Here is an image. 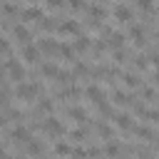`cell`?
<instances>
[{
    "instance_id": "6da1fadb",
    "label": "cell",
    "mask_w": 159,
    "mask_h": 159,
    "mask_svg": "<svg viewBox=\"0 0 159 159\" xmlns=\"http://www.w3.org/2000/svg\"><path fill=\"white\" fill-rule=\"evenodd\" d=\"M40 92H42V84L40 82H20L17 89H15V97L20 102H32V99H37Z\"/></svg>"
},
{
    "instance_id": "7a4b0ae2",
    "label": "cell",
    "mask_w": 159,
    "mask_h": 159,
    "mask_svg": "<svg viewBox=\"0 0 159 159\" xmlns=\"http://www.w3.org/2000/svg\"><path fill=\"white\" fill-rule=\"evenodd\" d=\"M5 75L12 80V82H25V77H27V72H25V65L20 62V60H7L5 62Z\"/></svg>"
},
{
    "instance_id": "3957f363",
    "label": "cell",
    "mask_w": 159,
    "mask_h": 159,
    "mask_svg": "<svg viewBox=\"0 0 159 159\" xmlns=\"http://www.w3.org/2000/svg\"><path fill=\"white\" fill-rule=\"evenodd\" d=\"M20 55H22V60L25 62H30V65H35V62H40V50H37V45H32V42H27V45H22L20 47Z\"/></svg>"
},
{
    "instance_id": "277c9868",
    "label": "cell",
    "mask_w": 159,
    "mask_h": 159,
    "mask_svg": "<svg viewBox=\"0 0 159 159\" xmlns=\"http://www.w3.org/2000/svg\"><path fill=\"white\" fill-rule=\"evenodd\" d=\"M37 50H40V55H57L60 52V42H55L52 37H45V40L37 42Z\"/></svg>"
},
{
    "instance_id": "5b68a950",
    "label": "cell",
    "mask_w": 159,
    "mask_h": 159,
    "mask_svg": "<svg viewBox=\"0 0 159 159\" xmlns=\"http://www.w3.org/2000/svg\"><path fill=\"white\" fill-rule=\"evenodd\" d=\"M45 132H47V134H52V137H60V134H65L67 129H65V124H62L60 119L50 117V119H45Z\"/></svg>"
},
{
    "instance_id": "8992f818",
    "label": "cell",
    "mask_w": 159,
    "mask_h": 159,
    "mask_svg": "<svg viewBox=\"0 0 159 159\" xmlns=\"http://www.w3.org/2000/svg\"><path fill=\"white\" fill-rule=\"evenodd\" d=\"M114 124H117L119 129H124V132H132V129H134V122H132V117H129L127 112H117V114H114Z\"/></svg>"
},
{
    "instance_id": "52a82bcc",
    "label": "cell",
    "mask_w": 159,
    "mask_h": 159,
    "mask_svg": "<svg viewBox=\"0 0 159 159\" xmlns=\"http://www.w3.org/2000/svg\"><path fill=\"white\" fill-rule=\"evenodd\" d=\"M57 30H60V35H75L77 37L80 35V22L77 20H65V22H60Z\"/></svg>"
},
{
    "instance_id": "ba28073f",
    "label": "cell",
    "mask_w": 159,
    "mask_h": 159,
    "mask_svg": "<svg viewBox=\"0 0 159 159\" xmlns=\"http://www.w3.org/2000/svg\"><path fill=\"white\" fill-rule=\"evenodd\" d=\"M10 137H12L15 142H22V144H27V142L32 139V134H30V129H27V127H22V124H20V127H12V132H10Z\"/></svg>"
},
{
    "instance_id": "9c48e42d",
    "label": "cell",
    "mask_w": 159,
    "mask_h": 159,
    "mask_svg": "<svg viewBox=\"0 0 159 159\" xmlns=\"http://www.w3.org/2000/svg\"><path fill=\"white\" fill-rule=\"evenodd\" d=\"M112 15H114V20H117V22H129V20H132V10H129L124 2H122V5H117V7L112 10Z\"/></svg>"
},
{
    "instance_id": "30bf717a",
    "label": "cell",
    "mask_w": 159,
    "mask_h": 159,
    "mask_svg": "<svg viewBox=\"0 0 159 159\" xmlns=\"http://www.w3.org/2000/svg\"><path fill=\"white\" fill-rule=\"evenodd\" d=\"M20 17L27 20V22H30V20H37V22H40V20H42V10H40L37 5H30V7H25V10L20 12Z\"/></svg>"
},
{
    "instance_id": "8fae6325",
    "label": "cell",
    "mask_w": 159,
    "mask_h": 159,
    "mask_svg": "<svg viewBox=\"0 0 159 159\" xmlns=\"http://www.w3.org/2000/svg\"><path fill=\"white\" fill-rule=\"evenodd\" d=\"M129 37H132V42L137 45V47H142L147 40H144V27L142 25H132L129 27Z\"/></svg>"
},
{
    "instance_id": "7c38bea8",
    "label": "cell",
    "mask_w": 159,
    "mask_h": 159,
    "mask_svg": "<svg viewBox=\"0 0 159 159\" xmlns=\"http://www.w3.org/2000/svg\"><path fill=\"white\" fill-rule=\"evenodd\" d=\"M40 72H42V77H47V80H55V77L60 75V65H57V62H42Z\"/></svg>"
},
{
    "instance_id": "4fadbf2b",
    "label": "cell",
    "mask_w": 159,
    "mask_h": 159,
    "mask_svg": "<svg viewBox=\"0 0 159 159\" xmlns=\"http://www.w3.org/2000/svg\"><path fill=\"white\" fill-rule=\"evenodd\" d=\"M84 94L94 102V104H99V102H104V89L102 87H97V84H89L87 89H84Z\"/></svg>"
},
{
    "instance_id": "5bb4252c",
    "label": "cell",
    "mask_w": 159,
    "mask_h": 159,
    "mask_svg": "<svg viewBox=\"0 0 159 159\" xmlns=\"http://www.w3.org/2000/svg\"><path fill=\"white\" fill-rule=\"evenodd\" d=\"M12 37L20 40L22 45H27V42H30V30H27L25 25H15V27H12Z\"/></svg>"
},
{
    "instance_id": "9a60e30c",
    "label": "cell",
    "mask_w": 159,
    "mask_h": 159,
    "mask_svg": "<svg viewBox=\"0 0 159 159\" xmlns=\"http://www.w3.org/2000/svg\"><path fill=\"white\" fill-rule=\"evenodd\" d=\"M72 50H75V52H87V50H89V37L77 35V37H75V42H72Z\"/></svg>"
},
{
    "instance_id": "2e32d148",
    "label": "cell",
    "mask_w": 159,
    "mask_h": 159,
    "mask_svg": "<svg viewBox=\"0 0 159 159\" xmlns=\"http://www.w3.org/2000/svg\"><path fill=\"white\" fill-rule=\"evenodd\" d=\"M67 117H72L75 122H84L87 119V109L84 107H70L67 109Z\"/></svg>"
},
{
    "instance_id": "e0dca14e",
    "label": "cell",
    "mask_w": 159,
    "mask_h": 159,
    "mask_svg": "<svg viewBox=\"0 0 159 159\" xmlns=\"http://www.w3.org/2000/svg\"><path fill=\"white\" fill-rule=\"evenodd\" d=\"M107 157H119V152H122V144L119 142H114V139H109L107 144H104V149H102Z\"/></svg>"
},
{
    "instance_id": "ac0fdd59",
    "label": "cell",
    "mask_w": 159,
    "mask_h": 159,
    "mask_svg": "<svg viewBox=\"0 0 159 159\" xmlns=\"http://www.w3.org/2000/svg\"><path fill=\"white\" fill-rule=\"evenodd\" d=\"M124 32H109V42H107V47H119L122 50V45H124Z\"/></svg>"
},
{
    "instance_id": "d6986e66",
    "label": "cell",
    "mask_w": 159,
    "mask_h": 159,
    "mask_svg": "<svg viewBox=\"0 0 159 159\" xmlns=\"http://www.w3.org/2000/svg\"><path fill=\"white\" fill-rule=\"evenodd\" d=\"M42 152H45V144H42V142H37V139H30V142H27V154L40 157Z\"/></svg>"
},
{
    "instance_id": "ffe728a7",
    "label": "cell",
    "mask_w": 159,
    "mask_h": 159,
    "mask_svg": "<svg viewBox=\"0 0 159 159\" xmlns=\"http://www.w3.org/2000/svg\"><path fill=\"white\" fill-rule=\"evenodd\" d=\"M122 80H124V84H127V87H132V89L142 84V82H139V77H137L134 72H122Z\"/></svg>"
},
{
    "instance_id": "44dd1931",
    "label": "cell",
    "mask_w": 159,
    "mask_h": 159,
    "mask_svg": "<svg viewBox=\"0 0 159 159\" xmlns=\"http://www.w3.org/2000/svg\"><path fill=\"white\" fill-rule=\"evenodd\" d=\"M132 132H134V134H137L139 139H154V132H152L149 127H134Z\"/></svg>"
},
{
    "instance_id": "7402d4cb",
    "label": "cell",
    "mask_w": 159,
    "mask_h": 159,
    "mask_svg": "<svg viewBox=\"0 0 159 159\" xmlns=\"http://www.w3.org/2000/svg\"><path fill=\"white\" fill-rule=\"evenodd\" d=\"M55 154L57 157H72V147L65 144V142H60V144H55Z\"/></svg>"
},
{
    "instance_id": "603a6c76",
    "label": "cell",
    "mask_w": 159,
    "mask_h": 159,
    "mask_svg": "<svg viewBox=\"0 0 159 159\" xmlns=\"http://www.w3.org/2000/svg\"><path fill=\"white\" fill-rule=\"evenodd\" d=\"M57 27H60V20H55V17H42V30L52 32V30H57Z\"/></svg>"
},
{
    "instance_id": "cb8c5ba5",
    "label": "cell",
    "mask_w": 159,
    "mask_h": 159,
    "mask_svg": "<svg viewBox=\"0 0 159 159\" xmlns=\"http://www.w3.org/2000/svg\"><path fill=\"white\" fill-rule=\"evenodd\" d=\"M37 109H40V112H45V114H50V112L55 109V102L45 97V99H40V102H37Z\"/></svg>"
},
{
    "instance_id": "d4e9b609",
    "label": "cell",
    "mask_w": 159,
    "mask_h": 159,
    "mask_svg": "<svg viewBox=\"0 0 159 159\" xmlns=\"http://www.w3.org/2000/svg\"><path fill=\"white\" fill-rule=\"evenodd\" d=\"M112 99H114V104H129V94L122 92V89H117V92L112 94Z\"/></svg>"
},
{
    "instance_id": "484cf974",
    "label": "cell",
    "mask_w": 159,
    "mask_h": 159,
    "mask_svg": "<svg viewBox=\"0 0 159 159\" xmlns=\"http://www.w3.org/2000/svg\"><path fill=\"white\" fill-rule=\"evenodd\" d=\"M97 134L104 137V139H112V127H109V124H99V127H97Z\"/></svg>"
},
{
    "instance_id": "4316f807",
    "label": "cell",
    "mask_w": 159,
    "mask_h": 159,
    "mask_svg": "<svg viewBox=\"0 0 159 159\" xmlns=\"http://www.w3.org/2000/svg\"><path fill=\"white\" fill-rule=\"evenodd\" d=\"M70 137H72V142H84L87 132H84V129H72V132H70Z\"/></svg>"
},
{
    "instance_id": "83f0119b",
    "label": "cell",
    "mask_w": 159,
    "mask_h": 159,
    "mask_svg": "<svg viewBox=\"0 0 159 159\" xmlns=\"http://www.w3.org/2000/svg\"><path fill=\"white\" fill-rule=\"evenodd\" d=\"M10 52H12V45L0 35V55H10Z\"/></svg>"
},
{
    "instance_id": "f1b7e54d",
    "label": "cell",
    "mask_w": 159,
    "mask_h": 159,
    "mask_svg": "<svg viewBox=\"0 0 159 159\" xmlns=\"http://www.w3.org/2000/svg\"><path fill=\"white\" fill-rule=\"evenodd\" d=\"M89 12H92L94 17H107V10H104V7H99V5H92V7H89Z\"/></svg>"
},
{
    "instance_id": "f546056e",
    "label": "cell",
    "mask_w": 159,
    "mask_h": 159,
    "mask_svg": "<svg viewBox=\"0 0 159 159\" xmlns=\"http://www.w3.org/2000/svg\"><path fill=\"white\" fill-rule=\"evenodd\" d=\"M137 5H139L142 10H147V12H152V10H154V0H139Z\"/></svg>"
},
{
    "instance_id": "4dcf8cb0",
    "label": "cell",
    "mask_w": 159,
    "mask_h": 159,
    "mask_svg": "<svg viewBox=\"0 0 159 159\" xmlns=\"http://www.w3.org/2000/svg\"><path fill=\"white\" fill-rule=\"evenodd\" d=\"M67 5H70L72 10H82V7H84V0H67Z\"/></svg>"
},
{
    "instance_id": "1f68e13d",
    "label": "cell",
    "mask_w": 159,
    "mask_h": 159,
    "mask_svg": "<svg viewBox=\"0 0 159 159\" xmlns=\"http://www.w3.org/2000/svg\"><path fill=\"white\" fill-rule=\"evenodd\" d=\"M137 67H139V70H147V67H149V62H147V57H144V55H139V57H137Z\"/></svg>"
},
{
    "instance_id": "d6a6232c",
    "label": "cell",
    "mask_w": 159,
    "mask_h": 159,
    "mask_svg": "<svg viewBox=\"0 0 159 159\" xmlns=\"http://www.w3.org/2000/svg\"><path fill=\"white\" fill-rule=\"evenodd\" d=\"M0 107H7V89L0 92Z\"/></svg>"
},
{
    "instance_id": "836d02e7",
    "label": "cell",
    "mask_w": 159,
    "mask_h": 159,
    "mask_svg": "<svg viewBox=\"0 0 159 159\" xmlns=\"http://www.w3.org/2000/svg\"><path fill=\"white\" fill-rule=\"evenodd\" d=\"M65 0H47V7H62Z\"/></svg>"
},
{
    "instance_id": "e575fe53",
    "label": "cell",
    "mask_w": 159,
    "mask_h": 159,
    "mask_svg": "<svg viewBox=\"0 0 159 159\" xmlns=\"http://www.w3.org/2000/svg\"><path fill=\"white\" fill-rule=\"evenodd\" d=\"M152 65H159V52H152Z\"/></svg>"
},
{
    "instance_id": "d590c367",
    "label": "cell",
    "mask_w": 159,
    "mask_h": 159,
    "mask_svg": "<svg viewBox=\"0 0 159 159\" xmlns=\"http://www.w3.org/2000/svg\"><path fill=\"white\" fill-rule=\"evenodd\" d=\"M152 82H154V84H159V70L154 72V80H152Z\"/></svg>"
},
{
    "instance_id": "8d00e7d4",
    "label": "cell",
    "mask_w": 159,
    "mask_h": 159,
    "mask_svg": "<svg viewBox=\"0 0 159 159\" xmlns=\"http://www.w3.org/2000/svg\"><path fill=\"white\" fill-rule=\"evenodd\" d=\"M0 159H10V157H7V152H5V149H0Z\"/></svg>"
},
{
    "instance_id": "74e56055",
    "label": "cell",
    "mask_w": 159,
    "mask_h": 159,
    "mask_svg": "<svg viewBox=\"0 0 159 159\" xmlns=\"http://www.w3.org/2000/svg\"><path fill=\"white\" fill-rule=\"evenodd\" d=\"M0 77H5V65H0Z\"/></svg>"
},
{
    "instance_id": "f35d334b",
    "label": "cell",
    "mask_w": 159,
    "mask_h": 159,
    "mask_svg": "<svg viewBox=\"0 0 159 159\" xmlns=\"http://www.w3.org/2000/svg\"><path fill=\"white\" fill-rule=\"evenodd\" d=\"M154 139H157V142H159V132H154Z\"/></svg>"
},
{
    "instance_id": "ab89813d",
    "label": "cell",
    "mask_w": 159,
    "mask_h": 159,
    "mask_svg": "<svg viewBox=\"0 0 159 159\" xmlns=\"http://www.w3.org/2000/svg\"><path fill=\"white\" fill-rule=\"evenodd\" d=\"M157 42H159V32H157Z\"/></svg>"
}]
</instances>
